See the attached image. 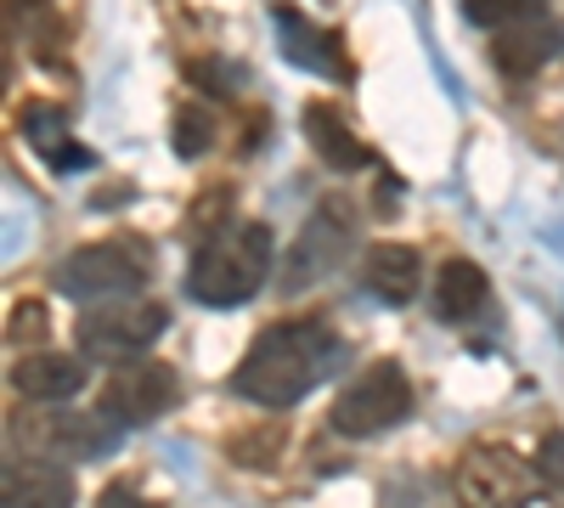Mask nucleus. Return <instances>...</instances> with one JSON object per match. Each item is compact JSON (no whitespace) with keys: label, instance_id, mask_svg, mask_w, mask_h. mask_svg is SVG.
I'll list each match as a JSON object with an SVG mask.
<instances>
[{"label":"nucleus","instance_id":"19","mask_svg":"<svg viewBox=\"0 0 564 508\" xmlns=\"http://www.w3.org/2000/svg\"><path fill=\"white\" fill-rule=\"evenodd\" d=\"M231 446V464H249V469H271L282 457V430H238L226 441Z\"/></svg>","mask_w":564,"mask_h":508},{"label":"nucleus","instance_id":"21","mask_svg":"<svg viewBox=\"0 0 564 508\" xmlns=\"http://www.w3.org/2000/svg\"><path fill=\"white\" fill-rule=\"evenodd\" d=\"M45 334H52V316H45L40 300H18L12 316H7V339L12 345H40Z\"/></svg>","mask_w":564,"mask_h":508},{"label":"nucleus","instance_id":"1","mask_svg":"<svg viewBox=\"0 0 564 508\" xmlns=\"http://www.w3.org/2000/svg\"><path fill=\"white\" fill-rule=\"evenodd\" d=\"M339 361V339L322 322H271L249 345V356L231 367V390L260 407H294L311 396Z\"/></svg>","mask_w":564,"mask_h":508},{"label":"nucleus","instance_id":"14","mask_svg":"<svg viewBox=\"0 0 564 508\" xmlns=\"http://www.w3.org/2000/svg\"><path fill=\"white\" fill-rule=\"evenodd\" d=\"M40 441H52V452H74V457H97L119 441V424L108 419V412H57L34 430Z\"/></svg>","mask_w":564,"mask_h":508},{"label":"nucleus","instance_id":"5","mask_svg":"<svg viewBox=\"0 0 564 508\" xmlns=\"http://www.w3.org/2000/svg\"><path fill=\"white\" fill-rule=\"evenodd\" d=\"M452 491L463 508H525L536 497V469L520 452H508L497 441H480L457 457Z\"/></svg>","mask_w":564,"mask_h":508},{"label":"nucleus","instance_id":"18","mask_svg":"<svg viewBox=\"0 0 564 508\" xmlns=\"http://www.w3.org/2000/svg\"><path fill=\"white\" fill-rule=\"evenodd\" d=\"M209 148H215V114L198 108V102L175 108V153L181 159H204Z\"/></svg>","mask_w":564,"mask_h":508},{"label":"nucleus","instance_id":"6","mask_svg":"<svg viewBox=\"0 0 564 508\" xmlns=\"http://www.w3.org/2000/svg\"><path fill=\"white\" fill-rule=\"evenodd\" d=\"M141 283H148V266H141V255L124 249V244H85L57 266V289L85 300V305L130 300Z\"/></svg>","mask_w":564,"mask_h":508},{"label":"nucleus","instance_id":"20","mask_svg":"<svg viewBox=\"0 0 564 508\" xmlns=\"http://www.w3.org/2000/svg\"><path fill=\"white\" fill-rule=\"evenodd\" d=\"M63 125H68V114H63V108H52V102H23V108H18V130L29 136V142H34L45 159L57 153V148H52V136H57Z\"/></svg>","mask_w":564,"mask_h":508},{"label":"nucleus","instance_id":"12","mask_svg":"<svg viewBox=\"0 0 564 508\" xmlns=\"http://www.w3.org/2000/svg\"><path fill=\"white\" fill-rule=\"evenodd\" d=\"M305 142L316 148V159L322 164H334V170H361V164H372V153H367V142L350 130V119L334 108V102H305Z\"/></svg>","mask_w":564,"mask_h":508},{"label":"nucleus","instance_id":"17","mask_svg":"<svg viewBox=\"0 0 564 508\" xmlns=\"http://www.w3.org/2000/svg\"><path fill=\"white\" fill-rule=\"evenodd\" d=\"M542 12H547V0H468V18H475L480 29H491V34L536 23Z\"/></svg>","mask_w":564,"mask_h":508},{"label":"nucleus","instance_id":"23","mask_svg":"<svg viewBox=\"0 0 564 508\" xmlns=\"http://www.w3.org/2000/svg\"><path fill=\"white\" fill-rule=\"evenodd\" d=\"M97 508H153V502H141L130 486H108V491L97 497Z\"/></svg>","mask_w":564,"mask_h":508},{"label":"nucleus","instance_id":"22","mask_svg":"<svg viewBox=\"0 0 564 508\" xmlns=\"http://www.w3.org/2000/svg\"><path fill=\"white\" fill-rule=\"evenodd\" d=\"M542 475L547 480H564V435H547L542 441Z\"/></svg>","mask_w":564,"mask_h":508},{"label":"nucleus","instance_id":"13","mask_svg":"<svg viewBox=\"0 0 564 508\" xmlns=\"http://www.w3.org/2000/svg\"><path fill=\"white\" fill-rule=\"evenodd\" d=\"M361 277H367V289L390 300V305H406L423 283V260L412 244H372L367 260H361Z\"/></svg>","mask_w":564,"mask_h":508},{"label":"nucleus","instance_id":"9","mask_svg":"<svg viewBox=\"0 0 564 508\" xmlns=\"http://www.w3.org/2000/svg\"><path fill=\"white\" fill-rule=\"evenodd\" d=\"M74 475L57 457H12L0 475V502L7 508H74Z\"/></svg>","mask_w":564,"mask_h":508},{"label":"nucleus","instance_id":"11","mask_svg":"<svg viewBox=\"0 0 564 508\" xmlns=\"http://www.w3.org/2000/svg\"><path fill=\"white\" fill-rule=\"evenodd\" d=\"M558 45H564V29L547 23V18H536V23H520V29H502V34L491 40V63H497L502 79L520 85V79H531L542 63L558 57Z\"/></svg>","mask_w":564,"mask_h":508},{"label":"nucleus","instance_id":"8","mask_svg":"<svg viewBox=\"0 0 564 508\" xmlns=\"http://www.w3.org/2000/svg\"><path fill=\"white\" fill-rule=\"evenodd\" d=\"M350 233H356V220L339 198H322L316 215L300 226V238H294V255H289V271H282V283L289 289H311L316 277H327L339 266V255L350 249Z\"/></svg>","mask_w":564,"mask_h":508},{"label":"nucleus","instance_id":"3","mask_svg":"<svg viewBox=\"0 0 564 508\" xmlns=\"http://www.w3.org/2000/svg\"><path fill=\"white\" fill-rule=\"evenodd\" d=\"M406 412H412V385H406V374H401L395 361H372V367H361V374L339 390L334 412H327V424H334L339 435H350V441H361V435L395 430Z\"/></svg>","mask_w":564,"mask_h":508},{"label":"nucleus","instance_id":"7","mask_svg":"<svg viewBox=\"0 0 564 508\" xmlns=\"http://www.w3.org/2000/svg\"><path fill=\"white\" fill-rule=\"evenodd\" d=\"M175 390H181V379H175L170 361L135 356V361H124V367H113V374H108L97 412H108L113 424H153L159 412L175 407Z\"/></svg>","mask_w":564,"mask_h":508},{"label":"nucleus","instance_id":"15","mask_svg":"<svg viewBox=\"0 0 564 508\" xmlns=\"http://www.w3.org/2000/svg\"><path fill=\"white\" fill-rule=\"evenodd\" d=\"M486 300V271L475 260H446L435 271V311L446 322H463V316H475Z\"/></svg>","mask_w":564,"mask_h":508},{"label":"nucleus","instance_id":"10","mask_svg":"<svg viewBox=\"0 0 564 508\" xmlns=\"http://www.w3.org/2000/svg\"><path fill=\"white\" fill-rule=\"evenodd\" d=\"M85 379H90L85 356H57V350H34V356H23V361L12 367V390H18L23 401H34V407H63V401H74V396L85 390Z\"/></svg>","mask_w":564,"mask_h":508},{"label":"nucleus","instance_id":"2","mask_svg":"<svg viewBox=\"0 0 564 508\" xmlns=\"http://www.w3.org/2000/svg\"><path fill=\"white\" fill-rule=\"evenodd\" d=\"M265 277H271V233L260 220H238L193 255L186 294L204 305H243L260 294Z\"/></svg>","mask_w":564,"mask_h":508},{"label":"nucleus","instance_id":"16","mask_svg":"<svg viewBox=\"0 0 564 508\" xmlns=\"http://www.w3.org/2000/svg\"><path fill=\"white\" fill-rule=\"evenodd\" d=\"M282 29H289V40H282V52H289L294 63H311V68H339V40L311 29L300 12H276Z\"/></svg>","mask_w":564,"mask_h":508},{"label":"nucleus","instance_id":"4","mask_svg":"<svg viewBox=\"0 0 564 508\" xmlns=\"http://www.w3.org/2000/svg\"><path fill=\"white\" fill-rule=\"evenodd\" d=\"M170 328V311L159 300H108L90 305L79 316V356L97 361H135L148 345H159V334Z\"/></svg>","mask_w":564,"mask_h":508}]
</instances>
